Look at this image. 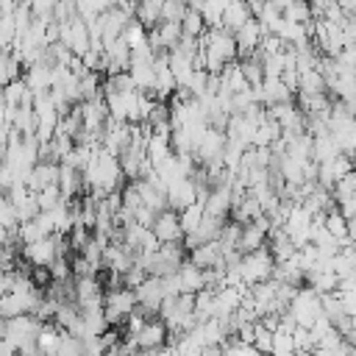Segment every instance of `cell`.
<instances>
[{
  "mask_svg": "<svg viewBox=\"0 0 356 356\" xmlns=\"http://www.w3.org/2000/svg\"><path fill=\"white\" fill-rule=\"evenodd\" d=\"M42 328V320H36L33 314H19V317H11L6 320V339L19 356H28L36 350V334Z\"/></svg>",
  "mask_w": 356,
  "mask_h": 356,
  "instance_id": "obj_1",
  "label": "cell"
},
{
  "mask_svg": "<svg viewBox=\"0 0 356 356\" xmlns=\"http://www.w3.org/2000/svg\"><path fill=\"white\" fill-rule=\"evenodd\" d=\"M323 314V306H320V295L314 289H309L306 284L295 289V295L289 298L286 303V317L298 325V328H309L317 317Z\"/></svg>",
  "mask_w": 356,
  "mask_h": 356,
  "instance_id": "obj_2",
  "label": "cell"
},
{
  "mask_svg": "<svg viewBox=\"0 0 356 356\" xmlns=\"http://www.w3.org/2000/svg\"><path fill=\"white\" fill-rule=\"evenodd\" d=\"M70 245L64 236H44L39 242H31V245H19V261L31 264V267H50L53 259L58 253H67Z\"/></svg>",
  "mask_w": 356,
  "mask_h": 356,
  "instance_id": "obj_3",
  "label": "cell"
},
{
  "mask_svg": "<svg viewBox=\"0 0 356 356\" xmlns=\"http://www.w3.org/2000/svg\"><path fill=\"white\" fill-rule=\"evenodd\" d=\"M273 267H275V261H273V256H270L267 248L253 250V253H242L239 261H236L242 286H253V284L267 281V278L273 275Z\"/></svg>",
  "mask_w": 356,
  "mask_h": 356,
  "instance_id": "obj_4",
  "label": "cell"
},
{
  "mask_svg": "<svg viewBox=\"0 0 356 356\" xmlns=\"http://www.w3.org/2000/svg\"><path fill=\"white\" fill-rule=\"evenodd\" d=\"M134 353H139V350H156V348H164L167 342H170V331H167V325L159 320V317H147L134 334H128L125 339H122Z\"/></svg>",
  "mask_w": 356,
  "mask_h": 356,
  "instance_id": "obj_5",
  "label": "cell"
},
{
  "mask_svg": "<svg viewBox=\"0 0 356 356\" xmlns=\"http://www.w3.org/2000/svg\"><path fill=\"white\" fill-rule=\"evenodd\" d=\"M134 306H136V298H134V289H128V286H114V289L103 292V317H106L108 328H122V323L128 320Z\"/></svg>",
  "mask_w": 356,
  "mask_h": 356,
  "instance_id": "obj_6",
  "label": "cell"
},
{
  "mask_svg": "<svg viewBox=\"0 0 356 356\" xmlns=\"http://www.w3.org/2000/svg\"><path fill=\"white\" fill-rule=\"evenodd\" d=\"M267 231H270V220L261 214L250 222H242L239 225V239H236V253H253V250H261L267 245Z\"/></svg>",
  "mask_w": 356,
  "mask_h": 356,
  "instance_id": "obj_7",
  "label": "cell"
},
{
  "mask_svg": "<svg viewBox=\"0 0 356 356\" xmlns=\"http://www.w3.org/2000/svg\"><path fill=\"white\" fill-rule=\"evenodd\" d=\"M134 298H136V306L153 317V314L159 312L161 300L167 298V295H164V286H161V278H156V275H145V278L134 286Z\"/></svg>",
  "mask_w": 356,
  "mask_h": 356,
  "instance_id": "obj_8",
  "label": "cell"
},
{
  "mask_svg": "<svg viewBox=\"0 0 356 356\" xmlns=\"http://www.w3.org/2000/svg\"><path fill=\"white\" fill-rule=\"evenodd\" d=\"M150 234L156 236L159 245H181L184 234H181V222H178V211L172 209H161L150 225Z\"/></svg>",
  "mask_w": 356,
  "mask_h": 356,
  "instance_id": "obj_9",
  "label": "cell"
},
{
  "mask_svg": "<svg viewBox=\"0 0 356 356\" xmlns=\"http://www.w3.org/2000/svg\"><path fill=\"white\" fill-rule=\"evenodd\" d=\"M164 200H167V209L181 211V209L197 203V184L192 178H175L172 184L164 186Z\"/></svg>",
  "mask_w": 356,
  "mask_h": 356,
  "instance_id": "obj_10",
  "label": "cell"
},
{
  "mask_svg": "<svg viewBox=\"0 0 356 356\" xmlns=\"http://www.w3.org/2000/svg\"><path fill=\"white\" fill-rule=\"evenodd\" d=\"M56 178H58V164H56V161H47V159H39V161L28 170V175L22 178V184H25L28 192L36 195V192H42L44 186H53Z\"/></svg>",
  "mask_w": 356,
  "mask_h": 356,
  "instance_id": "obj_11",
  "label": "cell"
},
{
  "mask_svg": "<svg viewBox=\"0 0 356 356\" xmlns=\"http://www.w3.org/2000/svg\"><path fill=\"white\" fill-rule=\"evenodd\" d=\"M100 267L114 273V275H125L131 267H134V253L122 245V242H108L103 248V259H100Z\"/></svg>",
  "mask_w": 356,
  "mask_h": 356,
  "instance_id": "obj_12",
  "label": "cell"
},
{
  "mask_svg": "<svg viewBox=\"0 0 356 356\" xmlns=\"http://www.w3.org/2000/svg\"><path fill=\"white\" fill-rule=\"evenodd\" d=\"M261 36H264V31H261V25L250 17L239 31H234V44H236V56L239 58H245V56H250V53H256L259 50V42H261Z\"/></svg>",
  "mask_w": 356,
  "mask_h": 356,
  "instance_id": "obj_13",
  "label": "cell"
},
{
  "mask_svg": "<svg viewBox=\"0 0 356 356\" xmlns=\"http://www.w3.org/2000/svg\"><path fill=\"white\" fill-rule=\"evenodd\" d=\"M175 278H178V286H181V295H195V292L206 289V275L192 261H181L178 270H175Z\"/></svg>",
  "mask_w": 356,
  "mask_h": 356,
  "instance_id": "obj_14",
  "label": "cell"
},
{
  "mask_svg": "<svg viewBox=\"0 0 356 356\" xmlns=\"http://www.w3.org/2000/svg\"><path fill=\"white\" fill-rule=\"evenodd\" d=\"M56 186L61 192L64 200H75L78 195H83V186H81V170L70 167V164H58V178H56Z\"/></svg>",
  "mask_w": 356,
  "mask_h": 356,
  "instance_id": "obj_15",
  "label": "cell"
},
{
  "mask_svg": "<svg viewBox=\"0 0 356 356\" xmlns=\"http://www.w3.org/2000/svg\"><path fill=\"white\" fill-rule=\"evenodd\" d=\"M220 228H222V220H211L203 214V220L197 222V228L192 234H184V245L192 250L197 245H206V242H214L220 236Z\"/></svg>",
  "mask_w": 356,
  "mask_h": 356,
  "instance_id": "obj_16",
  "label": "cell"
},
{
  "mask_svg": "<svg viewBox=\"0 0 356 356\" xmlns=\"http://www.w3.org/2000/svg\"><path fill=\"white\" fill-rule=\"evenodd\" d=\"M189 261H192L195 267H200V270H211V267H222V264H225V261H222V248H220L217 239L192 248V259H189Z\"/></svg>",
  "mask_w": 356,
  "mask_h": 356,
  "instance_id": "obj_17",
  "label": "cell"
},
{
  "mask_svg": "<svg viewBox=\"0 0 356 356\" xmlns=\"http://www.w3.org/2000/svg\"><path fill=\"white\" fill-rule=\"evenodd\" d=\"M253 14H250V8H248V0H228V6L222 8V22H220V28H225V31H239L248 19H250Z\"/></svg>",
  "mask_w": 356,
  "mask_h": 356,
  "instance_id": "obj_18",
  "label": "cell"
},
{
  "mask_svg": "<svg viewBox=\"0 0 356 356\" xmlns=\"http://www.w3.org/2000/svg\"><path fill=\"white\" fill-rule=\"evenodd\" d=\"M170 153H172V147H170V134H153V131H150V136H147V142H145V159L150 161V167H156L159 161H164Z\"/></svg>",
  "mask_w": 356,
  "mask_h": 356,
  "instance_id": "obj_19",
  "label": "cell"
},
{
  "mask_svg": "<svg viewBox=\"0 0 356 356\" xmlns=\"http://www.w3.org/2000/svg\"><path fill=\"white\" fill-rule=\"evenodd\" d=\"M120 39L125 42V47L131 50V53H136V50H145V47H150L147 44V28H142L134 17L125 22V28H122V33H120Z\"/></svg>",
  "mask_w": 356,
  "mask_h": 356,
  "instance_id": "obj_20",
  "label": "cell"
},
{
  "mask_svg": "<svg viewBox=\"0 0 356 356\" xmlns=\"http://www.w3.org/2000/svg\"><path fill=\"white\" fill-rule=\"evenodd\" d=\"M58 339H61V328H56L53 323H42L39 334H36V350L39 356H53L56 348H58Z\"/></svg>",
  "mask_w": 356,
  "mask_h": 356,
  "instance_id": "obj_21",
  "label": "cell"
},
{
  "mask_svg": "<svg viewBox=\"0 0 356 356\" xmlns=\"http://www.w3.org/2000/svg\"><path fill=\"white\" fill-rule=\"evenodd\" d=\"M298 95H320V92H325V78L312 67V70H303V72H298V89H295Z\"/></svg>",
  "mask_w": 356,
  "mask_h": 356,
  "instance_id": "obj_22",
  "label": "cell"
},
{
  "mask_svg": "<svg viewBox=\"0 0 356 356\" xmlns=\"http://www.w3.org/2000/svg\"><path fill=\"white\" fill-rule=\"evenodd\" d=\"M178 25H181V36H189V39H200L206 33V25L200 19V11H195V8H186L181 14V22Z\"/></svg>",
  "mask_w": 356,
  "mask_h": 356,
  "instance_id": "obj_23",
  "label": "cell"
},
{
  "mask_svg": "<svg viewBox=\"0 0 356 356\" xmlns=\"http://www.w3.org/2000/svg\"><path fill=\"white\" fill-rule=\"evenodd\" d=\"M134 19L142 25V28H156V22H159V6L156 3H150V0H136V6H134Z\"/></svg>",
  "mask_w": 356,
  "mask_h": 356,
  "instance_id": "obj_24",
  "label": "cell"
},
{
  "mask_svg": "<svg viewBox=\"0 0 356 356\" xmlns=\"http://www.w3.org/2000/svg\"><path fill=\"white\" fill-rule=\"evenodd\" d=\"M203 220V203L197 200V203H192V206H186V209H181L178 211V222H181V234H192L195 228H197V222Z\"/></svg>",
  "mask_w": 356,
  "mask_h": 356,
  "instance_id": "obj_25",
  "label": "cell"
},
{
  "mask_svg": "<svg viewBox=\"0 0 356 356\" xmlns=\"http://www.w3.org/2000/svg\"><path fill=\"white\" fill-rule=\"evenodd\" d=\"M281 17L289 19V22H309V19H314L309 0H289V6L281 11Z\"/></svg>",
  "mask_w": 356,
  "mask_h": 356,
  "instance_id": "obj_26",
  "label": "cell"
},
{
  "mask_svg": "<svg viewBox=\"0 0 356 356\" xmlns=\"http://www.w3.org/2000/svg\"><path fill=\"white\" fill-rule=\"evenodd\" d=\"M33 197H36V206H39V211H47V209H53V206H58V203L64 200L56 184H53V186H44V189H42V192H36Z\"/></svg>",
  "mask_w": 356,
  "mask_h": 356,
  "instance_id": "obj_27",
  "label": "cell"
},
{
  "mask_svg": "<svg viewBox=\"0 0 356 356\" xmlns=\"http://www.w3.org/2000/svg\"><path fill=\"white\" fill-rule=\"evenodd\" d=\"M53 356H81V339L61 331V339H58V348Z\"/></svg>",
  "mask_w": 356,
  "mask_h": 356,
  "instance_id": "obj_28",
  "label": "cell"
},
{
  "mask_svg": "<svg viewBox=\"0 0 356 356\" xmlns=\"http://www.w3.org/2000/svg\"><path fill=\"white\" fill-rule=\"evenodd\" d=\"M25 3H28V8H31V14H33V17L53 19V8H56V3H58V0H25Z\"/></svg>",
  "mask_w": 356,
  "mask_h": 356,
  "instance_id": "obj_29",
  "label": "cell"
},
{
  "mask_svg": "<svg viewBox=\"0 0 356 356\" xmlns=\"http://www.w3.org/2000/svg\"><path fill=\"white\" fill-rule=\"evenodd\" d=\"M17 225H19L17 211H14V206L3 197V200H0V228H17Z\"/></svg>",
  "mask_w": 356,
  "mask_h": 356,
  "instance_id": "obj_30",
  "label": "cell"
},
{
  "mask_svg": "<svg viewBox=\"0 0 356 356\" xmlns=\"http://www.w3.org/2000/svg\"><path fill=\"white\" fill-rule=\"evenodd\" d=\"M342 14H348V17H353V8H356V0H331Z\"/></svg>",
  "mask_w": 356,
  "mask_h": 356,
  "instance_id": "obj_31",
  "label": "cell"
},
{
  "mask_svg": "<svg viewBox=\"0 0 356 356\" xmlns=\"http://www.w3.org/2000/svg\"><path fill=\"white\" fill-rule=\"evenodd\" d=\"M184 6H186V8H195V11H200L203 0H184Z\"/></svg>",
  "mask_w": 356,
  "mask_h": 356,
  "instance_id": "obj_32",
  "label": "cell"
},
{
  "mask_svg": "<svg viewBox=\"0 0 356 356\" xmlns=\"http://www.w3.org/2000/svg\"><path fill=\"white\" fill-rule=\"evenodd\" d=\"M3 339H6V320L0 317V342H3Z\"/></svg>",
  "mask_w": 356,
  "mask_h": 356,
  "instance_id": "obj_33",
  "label": "cell"
},
{
  "mask_svg": "<svg viewBox=\"0 0 356 356\" xmlns=\"http://www.w3.org/2000/svg\"><path fill=\"white\" fill-rule=\"evenodd\" d=\"M150 3H156V6H159V8H161V3H164V0H150Z\"/></svg>",
  "mask_w": 356,
  "mask_h": 356,
  "instance_id": "obj_34",
  "label": "cell"
},
{
  "mask_svg": "<svg viewBox=\"0 0 356 356\" xmlns=\"http://www.w3.org/2000/svg\"><path fill=\"white\" fill-rule=\"evenodd\" d=\"M3 197H6V195H0V200H3Z\"/></svg>",
  "mask_w": 356,
  "mask_h": 356,
  "instance_id": "obj_35",
  "label": "cell"
}]
</instances>
